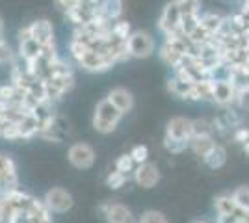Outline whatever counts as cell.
Wrapping results in <instances>:
<instances>
[{
    "instance_id": "cell-1",
    "label": "cell",
    "mask_w": 249,
    "mask_h": 223,
    "mask_svg": "<svg viewBox=\"0 0 249 223\" xmlns=\"http://www.w3.org/2000/svg\"><path fill=\"white\" fill-rule=\"evenodd\" d=\"M121 119H123V114L104 97L103 101L97 103V106L93 110L91 127H93L95 132H99L103 136H108V134H112V132L117 130Z\"/></svg>"
},
{
    "instance_id": "cell-2",
    "label": "cell",
    "mask_w": 249,
    "mask_h": 223,
    "mask_svg": "<svg viewBox=\"0 0 249 223\" xmlns=\"http://www.w3.org/2000/svg\"><path fill=\"white\" fill-rule=\"evenodd\" d=\"M156 43L153 34L147 30H134L130 34V37L126 39V51H128V58H136V60H145L155 54Z\"/></svg>"
},
{
    "instance_id": "cell-3",
    "label": "cell",
    "mask_w": 249,
    "mask_h": 223,
    "mask_svg": "<svg viewBox=\"0 0 249 223\" xmlns=\"http://www.w3.org/2000/svg\"><path fill=\"white\" fill-rule=\"evenodd\" d=\"M180 22H182V11L178 8V2L177 0H169L164 6L160 17H158V30H160V34L164 37L175 35V34H182Z\"/></svg>"
},
{
    "instance_id": "cell-4",
    "label": "cell",
    "mask_w": 249,
    "mask_h": 223,
    "mask_svg": "<svg viewBox=\"0 0 249 223\" xmlns=\"http://www.w3.org/2000/svg\"><path fill=\"white\" fill-rule=\"evenodd\" d=\"M97 153L88 141H74L67 149V162L74 170H89L93 168Z\"/></svg>"
},
{
    "instance_id": "cell-5",
    "label": "cell",
    "mask_w": 249,
    "mask_h": 223,
    "mask_svg": "<svg viewBox=\"0 0 249 223\" xmlns=\"http://www.w3.org/2000/svg\"><path fill=\"white\" fill-rule=\"evenodd\" d=\"M43 203L47 205V208L52 214H65L73 208L74 199L71 195V191H67L62 186H52V188L45 191Z\"/></svg>"
},
{
    "instance_id": "cell-6",
    "label": "cell",
    "mask_w": 249,
    "mask_h": 223,
    "mask_svg": "<svg viewBox=\"0 0 249 223\" xmlns=\"http://www.w3.org/2000/svg\"><path fill=\"white\" fill-rule=\"evenodd\" d=\"M17 188H19L17 164L11 154L0 153V195H6Z\"/></svg>"
},
{
    "instance_id": "cell-7",
    "label": "cell",
    "mask_w": 249,
    "mask_h": 223,
    "mask_svg": "<svg viewBox=\"0 0 249 223\" xmlns=\"http://www.w3.org/2000/svg\"><path fill=\"white\" fill-rule=\"evenodd\" d=\"M99 212L104 216L108 223H138L132 210L117 201H104L99 205Z\"/></svg>"
},
{
    "instance_id": "cell-8",
    "label": "cell",
    "mask_w": 249,
    "mask_h": 223,
    "mask_svg": "<svg viewBox=\"0 0 249 223\" xmlns=\"http://www.w3.org/2000/svg\"><path fill=\"white\" fill-rule=\"evenodd\" d=\"M160 179H162L160 170L156 168V164H153V162L138 164L134 173H132L134 184L138 188H143V190H153V188H156V184L160 182Z\"/></svg>"
},
{
    "instance_id": "cell-9",
    "label": "cell",
    "mask_w": 249,
    "mask_h": 223,
    "mask_svg": "<svg viewBox=\"0 0 249 223\" xmlns=\"http://www.w3.org/2000/svg\"><path fill=\"white\" fill-rule=\"evenodd\" d=\"M166 138L178 139V141H188L194 136V119L184 116H175L167 121L166 125Z\"/></svg>"
},
{
    "instance_id": "cell-10",
    "label": "cell",
    "mask_w": 249,
    "mask_h": 223,
    "mask_svg": "<svg viewBox=\"0 0 249 223\" xmlns=\"http://www.w3.org/2000/svg\"><path fill=\"white\" fill-rule=\"evenodd\" d=\"M236 95H238V89L231 80H214V97H212L214 104L221 108L232 106L236 104Z\"/></svg>"
},
{
    "instance_id": "cell-11",
    "label": "cell",
    "mask_w": 249,
    "mask_h": 223,
    "mask_svg": "<svg viewBox=\"0 0 249 223\" xmlns=\"http://www.w3.org/2000/svg\"><path fill=\"white\" fill-rule=\"evenodd\" d=\"M30 28V35L39 43L41 47H51L56 45V34H54V26L49 19H37V21H32L28 24Z\"/></svg>"
},
{
    "instance_id": "cell-12",
    "label": "cell",
    "mask_w": 249,
    "mask_h": 223,
    "mask_svg": "<svg viewBox=\"0 0 249 223\" xmlns=\"http://www.w3.org/2000/svg\"><path fill=\"white\" fill-rule=\"evenodd\" d=\"M106 99H108L123 116L130 114L132 108H134V95H132L126 87H112V89L108 91Z\"/></svg>"
},
{
    "instance_id": "cell-13",
    "label": "cell",
    "mask_w": 249,
    "mask_h": 223,
    "mask_svg": "<svg viewBox=\"0 0 249 223\" xmlns=\"http://www.w3.org/2000/svg\"><path fill=\"white\" fill-rule=\"evenodd\" d=\"M166 87H167V91H169L173 97H177V99L190 101V93H192L194 84L188 82V80H184V78H180V76H177V74H171V76L167 78Z\"/></svg>"
},
{
    "instance_id": "cell-14",
    "label": "cell",
    "mask_w": 249,
    "mask_h": 223,
    "mask_svg": "<svg viewBox=\"0 0 249 223\" xmlns=\"http://www.w3.org/2000/svg\"><path fill=\"white\" fill-rule=\"evenodd\" d=\"M212 97H214V80L208 78L194 84L190 93V103H212Z\"/></svg>"
},
{
    "instance_id": "cell-15",
    "label": "cell",
    "mask_w": 249,
    "mask_h": 223,
    "mask_svg": "<svg viewBox=\"0 0 249 223\" xmlns=\"http://www.w3.org/2000/svg\"><path fill=\"white\" fill-rule=\"evenodd\" d=\"M218 143H216V138H214V134H205V136H192L190 139V149H192V153L199 156V158L203 160L207 156L208 153L212 151V149L216 147Z\"/></svg>"
},
{
    "instance_id": "cell-16",
    "label": "cell",
    "mask_w": 249,
    "mask_h": 223,
    "mask_svg": "<svg viewBox=\"0 0 249 223\" xmlns=\"http://www.w3.org/2000/svg\"><path fill=\"white\" fill-rule=\"evenodd\" d=\"M123 10H124L123 0H103L99 4V13L110 22L119 21L121 15H123Z\"/></svg>"
},
{
    "instance_id": "cell-17",
    "label": "cell",
    "mask_w": 249,
    "mask_h": 223,
    "mask_svg": "<svg viewBox=\"0 0 249 223\" xmlns=\"http://www.w3.org/2000/svg\"><path fill=\"white\" fill-rule=\"evenodd\" d=\"M225 19H227V17H223V15H219V13L208 11V13H203V15H201V26H203L212 37H216V35L221 32Z\"/></svg>"
},
{
    "instance_id": "cell-18",
    "label": "cell",
    "mask_w": 249,
    "mask_h": 223,
    "mask_svg": "<svg viewBox=\"0 0 249 223\" xmlns=\"http://www.w3.org/2000/svg\"><path fill=\"white\" fill-rule=\"evenodd\" d=\"M203 164L210 168V170H221L225 164H227V149L223 147L221 143H218L216 147L208 153L207 156L203 158Z\"/></svg>"
},
{
    "instance_id": "cell-19",
    "label": "cell",
    "mask_w": 249,
    "mask_h": 223,
    "mask_svg": "<svg viewBox=\"0 0 249 223\" xmlns=\"http://www.w3.org/2000/svg\"><path fill=\"white\" fill-rule=\"evenodd\" d=\"M238 208V205L234 201L232 193H219L218 197L214 199V210L218 216H229V214H234Z\"/></svg>"
},
{
    "instance_id": "cell-20",
    "label": "cell",
    "mask_w": 249,
    "mask_h": 223,
    "mask_svg": "<svg viewBox=\"0 0 249 223\" xmlns=\"http://www.w3.org/2000/svg\"><path fill=\"white\" fill-rule=\"evenodd\" d=\"M236 89H246L249 87V71L246 67H232L231 69V78H229Z\"/></svg>"
},
{
    "instance_id": "cell-21",
    "label": "cell",
    "mask_w": 249,
    "mask_h": 223,
    "mask_svg": "<svg viewBox=\"0 0 249 223\" xmlns=\"http://www.w3.org/2000/svg\"><path fill=\"white\" fill-rule=\"evenodd\" d=\"M136 166H138V164H136L134 158L130 156V153H123V154H119L114 162L115 170L124 173V175H130V177H132V173H134Z\"/></svg>"
},
{
    "instance_id": "cell-22",
    "label": "cell",
    "mask_w": 249,
    "mask_h": 223,
    "mask_svg": "<svg viewBox=\"0 0 249 223\" xmlns=\"http://www.w3.org/2000/svg\"><path fill=\"white\" fill-rule=\"evenodd\" d=\"M130 179H132L130 175H124V173H121V171H117L114 168V170L106 175L104 182H106V186H108V188H112V190H119V188H123L124 184L130 181Z\"/></svg>"
},
{
    "instance_id": "cell-23",
    "label": "cell",
    "mask_w": 249,
    "mask_h": 223,
    "mask_svg": "<svg viewBox=\"0 0 249 223\" xmlns=\"http://www.w3.org/2000/svg\"><path fill=\"white\" fill-rule=\"evenodd\" d=\"M205 134H214V123L205 117L194 119V136H205Z\"/></svg>"
},
{
    "instance_id": "cell-24",
    "label": "cell",
    "mask_w": 249,
    "mask_h": 223,
    "mask_svg": "<svg viewBox=\"0 0 249 223\" xmlns=\"http://www.w3.org/2000/svg\"><path fill=\"white\" fill-rule=\"evenodd\" d=\"M178 8L184 15H201V0H177Z\"/></svg>"
},
{
    "instance_id": "cell-25",
    "label": "cell",
    "mask_w": 249,
    "mask_h": 223,
    "mask_svg": "<svg viewBox=\"0 0 249 223\" xmlns=\"http://www.w3.org/2000/svg\"><path fill=\"white\" fill-rule=\"evenodd\" d=\"M138 223H167V218L160 210H145L138 218Z\"/></svg>"
},
{
    "instance_id": "cell-26",
    "label": "cell",
    "mask_w": 249,
    "mask_h": 223,
    "mask_svg": "<svg viewBox=\"0 0 249 223\" xmlns=\"http://www.w3.org/2000/svg\"><path fill=\"white\" fill-rule=\"evenodd\" d=\"M164 147H166V151L171 153V154H180V153H184L186 149H190V143H188V141H178V139H171L164 136Z\"/></svg>"
},
{
    "instance_id": "cell-27",
    "label": "cell",
    "mask_w": 249,
    "mask_h": 223,
    "mask_svg": "<svg viewBox=\"0 0 249 223\" xmlns=\"http://www.w3.org/2000/svg\"><path fill=\"white\" fill-rule=\"evenodd\" d=\"M232 197L240 208L249 210V186H238L236 190L232 191Z\"/></svg>"
},
{
    "instance_id": "cell-28",
    "label": "cell",
    "mask_w": 249,
    "mask_h": 223,
    "mask_svg": "<svg viewBox=\"0 0 249 223\" xmlns=\"http://www.w3.org/2000/svg\"><path fill=\"white\" fill-rule=\"evenodd\" d=\"M17 58V52L10 47V43L6 39L0 41V65L2 64H13V60Z\"/></svg>"
},
{
    "instance_id": "cell-29",
    "label": "cell",
    "mask_w": 249,
    "mask_h": 223,
    "mask_svg": "<svg viewBox=\"0 0 249 223\" xmlns=\"http://www.w3.org/2000/svg\"><path fill=\"white\" fill-rule=\"evenodd\" d=\"M112 32L117 35V37H123V39H128L130 37V34L134 32L132 28H130V24L126 21H123V19H119V21H115L114 24H112Z\"/></svg>"
},
{
    "instance_id": "cell-30",
    "label": "cell",
    "mask_w": 249,
    "mask_h": 223,
    "mask_svg": "<svg viewBox=\"0 0 249 223\" xmlns=\"http://www.w3.org/2000/svg\"><path fill=\"white\" fill-rule=\"evenodd\" d=\"M128 153H130V156L134 158L136 164L149 162V149H147V145H134Z\"/></svg>"
},
{
    "instance_id": "cell-31",
    "label": "cell",
    "mask_w": 249,
    "mask_h": 223,
    "mask_svg": "<svg viewBox=\"0 0 249 223\" xmlns=\"http://www.w3.org/2000/svg\"><path fill=\"white\" fill-rule=\"evenodd\" d=\"M231 138H232V141H234V143L244 145V143L249 139V128L248 127H236L234 130H232Z\"/></svg>"
},
{
    "instance_id": "cell-32",
    "label": "cell",
    "mask_w": 249,
    "mask_h": 223,
    "mask_svg": "<svg viewBox=\"0 0 249 223\" xmlns=\"http://www.w3.org/2000/svg\"><path fill=\"white\" fill-rule=\"evenodd\" d=\"M236 106L242 112H249V87L238 91V95H236Z\"/></svg>"
},
{
    "instance_id": "cell-33",
    "label": "cell",
    "mask_w": 249,
    "mask_h": 223,
    "mask_svg": "<svg viewBox=\"0 0 249 223\" xmlns=\"http://www.w3.org/2000/svg\"><path fill=\"white\" fill-rule=\"evenodd\" d=\"M82 0H54V4H56V8L62 11L63 15L67 13V11H71L74 10L78 4H80Z\"/></svg>"
},
{
    "instance_id": "cell-34",
    "label": "cell",
    "mask_w": 249,
    "mask_h": 223,
    "mask_svg": "<svg viewBox=\"0 0 249 223\" xmlns=\"http://www.w3.org/2000/svg\"><path fill=\"white\" fill-rule=\"evenodd\" d=\"M216 223H238V220H236L234 214H229V216H218Z\"/></svg>"
},
{
    "instance_id": "cell-35",
    "label": "cell",
    "mask_w": 249,
    "mask_h": 223,
    "mask_svg": "<svg viewBox=\"0 0 249 223\" xmlns=\"http://www.w3.org/2000/svg\"><path fill=\"white\" fill-rule=\"evenodd\" d=\"M86 4H89V6H95V8H99V4L103 2V0H84Z\"/></svg>"
},
{
    "instance_id": "cell-36",
    "label": "cell",
    "mask_w": 249,
    "mask_h": 223,
    "mask_svg": "<svg viewBox=\"0 0 249 223\" xmlns=\"http://www.w3.org/2000/svg\"><path fill=\"white\" fill-rule=\"evenodd\" d=\"M2 39H6V37H4V19L0 17V41Z\"/></svg>"
},
{
    "instance_id": "cell-37",
    "label": "cell",
    "mask_w": 249,
    "mask_h": 223,
    "mask_svg": "<svg viewBox=\"0 0 249 223\" xmlns=\"http://www.w3.org/2000/svg\"><path fill=\"white\" fill-rule=\"evenodd\" d=\"M242 149H244V153H246V154L249 156V139L246 141V143H244V145H242Z\"/></svg>"
},
{
    "instance_id": "cell-38",
    "label": "cell",
    "mask_w": 249,
    "mask_h": 223,
    "mask_svg": "<svg viewBox=\"0 0 249 223\" xmlns=\"http://www.w3.org/2000/svg\"><path fill=\"white\" fill-rule=\"evenodd\" d=\"M242 8H246V10H249V0H244V4H242Z\"/></svg>"
},
{
    "instance_id": "cell-39",
    "label": "cell",
    "mask_w": 249,
    "mask_h": 223,
    "mask_svg": "<svg viewBox=\"0 0 249 223\" xmlns=\"http://www.w3.org/2000/svg\"><path fill=\"white\" fill-rule=\"evenodd\" d=\"M194 223H216V222H207V220H197V222H194Z\"/></svg>"
},
{
    "instance_id": "cell-40",
    "label": "cell",
    "mask_w": 249,
    "mask_h": 223,
    "mask_svg": "<svg viewBox=\"0 0 249 223\" xmlns=\"http://www.w3.org/2000/svg\"><path fill=\"white\" fill-rule=\"evenodd\" d=\"M225 2H236V0H225Z\"/></svg>"
},
{
    "instance_id": "cell-41",
    "label": "cell",
    "mask_w": 249,
    "mask_h": 223,
    "mask_svg": "<svg viewBox=\"0 0 249 223\" xmlns=\"http://www.w3.org/2000/svg\"><path fill=\"white\" fill-rule=\"evenodd\" d=\"M246 69H248V71H249V62H248V65H246Z\"/></svg>"
}]
</instances>
